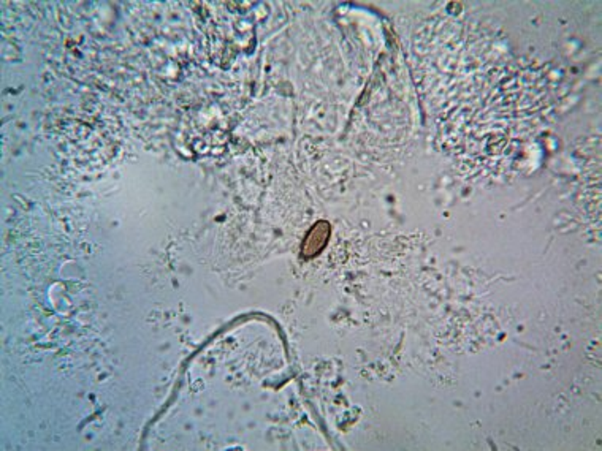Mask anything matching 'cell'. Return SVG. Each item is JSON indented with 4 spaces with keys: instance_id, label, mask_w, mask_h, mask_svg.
<instances>
[{
    "instance_id": "6da1fadb",
    "label": "cell",
    "mask_w": 602,
    "mask_h": 451,
    "mask_svg": "<svg viewBox=\"0 0 602 451\" xmlns=\"http://www.w3.org/2000/svg\"><path fill=\"white\" fill-rule=\"evenodd\" d=\"M330 235V227L326 222H319L316 223V227H314L309 235L306 236V241L303 244V255L305 257H312L319 254L320 250L325 247L326 240H328Z\"/></svg>"
}]
</instances>
